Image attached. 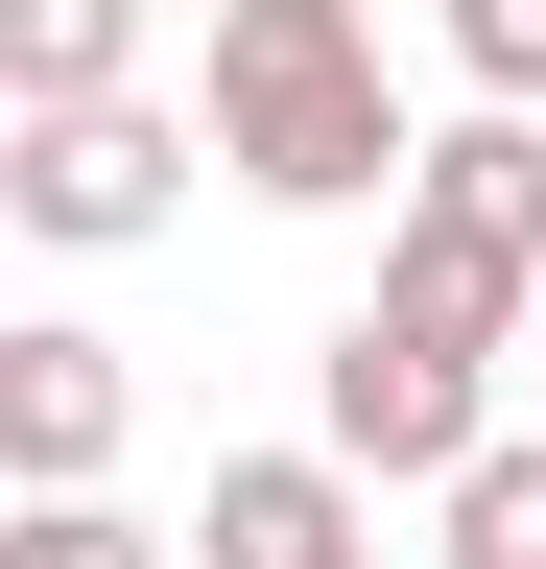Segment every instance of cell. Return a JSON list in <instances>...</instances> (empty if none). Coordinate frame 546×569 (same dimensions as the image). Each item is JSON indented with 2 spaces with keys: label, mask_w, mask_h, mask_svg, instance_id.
<instances>
[{
  "label": "cell",
  "mask_w": 546,
  "mask_h": 569,
  "mask_svg": "<svg viewBox=\"0 0 546 569\" xmlns=\"http://www.w3.org/2000/svg\"><path fill=\"white\" fill-rule=\"evenodd\" d=\"M0 569H167V546H143V522H119V498H96V475H48V498H24V546H0Z\"/></svg>",
  "instance_id": "obj_8"
},
{
  "label": "cell",
  "mask_w": 546,
  "mask_h": 569,
  "mask_svg": "<svg viewBox=\"0 0 546 569\" xmlns=\"http://www.w3.org/2000/svg\"><path fill=\"white\" fill-rule=\"evenodd\" d=\"M190 119H215V167H238L261 213H357V190H404V167H428V142H404V71H380V24H357V0H215Z\"/></svg>",
  "instance_id": "obj_1"
},
{
  "label": "cell",
  "mask_w": 546,
  "mask_h": 569,
  "mask_svg": "<svg viewBox=\"0 0 546 569\" xmlns=\"http://www.w3.org/2000/svg\"><path fill=\"white\" fill-rule=\"evenodd\" d=\"M0 213L24 238H72V261H119V238H167L190 213V119L119 71V96H24V142H0Z\"/></svg>",
  "instance_id": "obj_2"
},
{
  "label": "cell",
  "mask_w": 546,
  "mask_h": 569,
  "mask_svg": "<svg viewBox=\"0 0 546 569\" xmlns=\"http://www.w3.org/2000/svg\"><path fill=\"white\" fill-rule=\"evenodd\" d=\"M0 451H24V498H48V475H96V451H119V332H72V309L0 332Z\"/></svg>",
  "instance_id": "obj_5"
},
{
  "label": "cell",
  "mask_w": 546,
  "mask_h": 569,
  "mask_svg": "<svg viewBox=\"0 0 546 569\" xmlns=\"http://www.w3.org/2000/svg\"><path fill=\"white\" fill-rule=\"evenodd\" d=\"M332 451H357V475H404V498H451L475 451H499V356H451V332H404V309H357V332H332Z\"/></svg>",
  "instance_id": "obj_3"
},
{
  "label": "cell",
  "mask_w": 546,
  "mask_h": 569,
  "mask_svg": "<svg viewBox=\"0 0 546 569\" xmlns=\"http://www.w3.org/2000/svg\"><path fill=\"white\" fill-rule=\"evenodd\" d=\"M523 380H546V332H523Z\"/></svg>",
  "instance_id": "obj_10"
},
{
  "label": "cell",
  "mask_w": 546,
  "mask_h": 569,
  "mask_svg": "<svg viewBox=\"0 0 546 569\" xmlns=\"http://www.w3.org/2000/svg\"><path fill=\"white\" fill-rule=\"evenodd\" d=\"M451 569H546V427H499L451 475Z\"/></svg>",
  "instance_id": "obj_7"
},
{
  "label": "cell",
  "mask_w": 546,
  "mask_h": 569,
  "mask_svg": "<svg viewBox=\"0 0 546 569\" xmlns=\"http://www.w3.org/2000/svg\"><path fill=\"white\" fill-rule=\"evenodd\" d=\"M451 71L475 96H546V0H451Z\"/></svg>",
  "instance_id": "obj_9"
},
{
  "label": "cell",
  "mask_w": 546,
  "mask_h": 569,
  "mask_svg": "<svg viewBox=\"0 0 546 569\" xmlns=\"http://www.w3.org/2000/svg\"><path fill=\"white\" fill-rule=\"evenodd\" d=\"M190 569H380V475L332 427L309 451H215L190 475Z\"/></svg>",
  "instance_id": "obj_4"
},
{
  "label": "cell",
  "mask_w": 546,
  "mask_h": 569,
  "mask_svg": "<svg viewBox=\"0 0 546 569\" xmlns=\"http://www.w3.org/2000/svg\"><path fill=\"white\" fill-rule=\"evenodd\" d=\"M143 71V0H0V119L24 96H119Z\"/></svg>",
  "instance_id": "obj_6"
}]
</instances>
